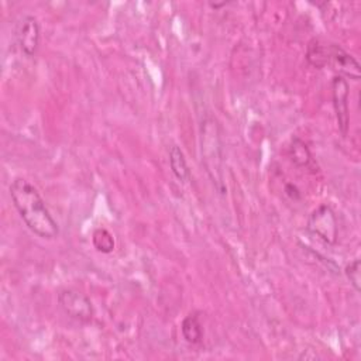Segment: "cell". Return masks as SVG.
Wrapping results in <instances>:
<instances>
[{
    "mask_svg": "<svg viewBox=\"0 0 361 361\" xmlns=\"http://www.w3.org/2000/svg\"><path fill=\"white\" fill-rule=\"evenodd\" d=\"M8 192L18 216L35 235L44 240H52L58 235V223L48 210L38 189L31 182L24 178H16Z\"/></svg>",
    "mask_w": 361,
    "mask_h": 361,
    "instance_id": "1",
    "label": "cell"
},
{
    "mask_svg": "<svg viewBox=\"0 0 361 361\" xmlns=\"http://www.w3.org/2000/svg\"><path fill=\"white\" fill-rule=\"evenodd\" d=\"M200 151L202 162L206 172L213 182L214 188L224 193L223 180V147L217 121L213 117H206L202 121V135H200Z\"/></svg>",
    "mask_w": 361,
    "mask_h": 361,
    "instance_id": "2",
    "label": "cell"
},
{
    "mask_svg": "<svg viewBox=\"0 0 361 361\" xmlns=\"http://www.w3.org/2000/svg\"><path fill=\"white\" fill-rule=\"evenodd\" d=\"M307 230L324 243L336 244L338 226L334 210L329 204H320L316 207L309 216Z\"/></svg>",
    "mask_w": 361,
    "mask_h": 361,
    "instance_id": "3",
    "label": "cell"
},
{
    "mask_svg": "<svg viewBox=\"0 0 361 361\" xmlns=\"http://www.w3.org/2000/svg\"><path fill=\"white\" fill-rule=\"evenodd\" d=\"M58 302L62 310L75 320L90 322L94 314L90 299L75 289L61 290L58 293Z\"/></svg>",
    "mask_w": 361,
    "mask_h": 361,
    "instance_id": "4",
    "label": "cell"
},
{
    "mask_svg": "<svg viewBox=\"0 0 361 361\" xmlns=\"http://www.w3.org/2000/svg\"><path fill=\"white\" fill-rule=\"evenodd\" d=\"M348 83L344 76L337 75L331 80V93H333V106L337 118V127L343 137L347 135L350 127V113H348Z\"/></svg>",
    "mask_w": 361,
    "mask_h": 361,
    "instance_id": "5",
    "label": "cell"
},
{
    "mask_svg": "<svg viewBox=\"0 0 361 361\" xmlns=\"http://www.w3.org/2000/svg\"><path fill=\"white\" fill-rule=\"evenodd\" d=\"M17 42L21 52L31 58L41 44V27L34 16H24L17 27Z\"/></svg>",
    "mask_w": 361,
    "mask_h": 361,
    "instance_id": "6",
    "label": "cell"
},
{
    "mask_svg": "<svg viewBox=\"0 0 361 361\" xmlns=\"http://www.w3.org/2000/svg\"><path fill=\"white\" fill-rule=\"evenodd\" d=\"M327 65H333L341 76L345 75L354 80H358L361 76L357 59L337 44H327Z\"/></svg>",
    "mask_w": 361,
    "mask_h": 361,
    "instance_id": "7",
    "label": "cell"
},
{
    "mask_svg": "<svg viewBox=\"0 0 361 361\" xmlns=\"http://www.w3.org/2000/svg\"><path fill=\"white\" fill-rule=\"evenodd\" d=\"M168 157H169V166L173 176L182 183H188L190 180V169L188 166L185 154L180 149V147H178L176 144H172L169 147Z\"/></svg>",
    "mask_w": 361,
    "mask_h": 361,
    "instance_id": "8",
    "label": "cell"
},
{
    "mask_svg": "<svg viewBox=\"0 0 361 361\" xmlns=\"http://www.w3.org/2000/svg\"><path fill=\"white\" fill-rule=\"evenodd\" d=\"M180 330H182V336L183 338L189 343V344H199L203 338V330H202V324L199 322V317L192 313L188 314L182 324H180Z\"/></svg>",
    "mask_w": 361,
    "mask_h": 361,
    "instance_id": "9",
    "label": "cell"
},
{
    "mask_svg": "<svg viewBox=\"0 0 361 361\" xmlns=\"http://www.w3.org/2000/svg\"><path fill=\"white\" fill-rule=\"evenodd\" d=\"M306 59L317 69L324 68L327 65V44L320 42L319 39L310 41L306 51Z\"/></svg>",
    "mask_w": 361,
    "mask_h": 361,
    "instance_id": "10",
    "label": "cell"
},
{
    "mask_svg": "<svg viewBox=\"0 0 361 361\" xmlns=\"http://www.w3.org/2000/svg\"><path fill=\"white\" fill-rule=\"evenodd\" d=\"M289 151H290L292 161L295 162L296 166L306 168L312 164V154H310L307 145L302 140L293 138L292 144L289 147Z\"/></svg>",
    "mask_w": 361,
    "mask_h": 361,
    "instance_id": "11",
    "label": "cell"
},
{
    "mask_svg": "<svg viewBox=\"0 0 361 361\" xmlns=\"http://www.w3.org/2000/svg\"><path fill=\"white\" fill-rule=\"evenodd\" d=\"M93 245L102 252H110L114 248V240L111 234L104 228H97L93 233Z\"/></svg>",
    "mask_w": 361,
    "mask_h": 361,
    "instance_id": "12",
    "label": "cell"
},
{
    "mask_svg": "<svg viewBox=\"0 0 361 361\" xmlns=\"http://www.w3.org/2000/svg\"><path fill=\"white\" fill-rule=\"evenodd\" d=\"M345 276L348 278L351 286L354 288L355 292H360L361 289V264L360 259H353L350 264L345 265L344 268Z\"/></svg>",
    "mask_w": 361,
    "mask_h": 361,
    "instance_id": "13",
    "label": "cell"
}]
</instances>
